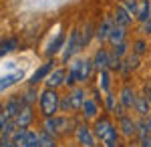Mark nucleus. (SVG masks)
<instances>
[{"label": "nucleus", "mask_w": 151, "mask_h": 147, "mask_svg": "<svg viewBox=\"0 0 151 147\" xmlns=\"http://www.w3.org/2000/svg\"><path fill=\"white\" fill-rule=\"evenodd\" d=\"M52 65H55V63H47V65H42V67L38 68V71H36L35 75H32V79H30V85H36L38 81H42V79H45V77H47L48 73H50Z\"/></svg>", "instance_id": "6ab92c4d"}, {"label": "nucleus", "mask_w": 151, "mask_h": 147, "mask_svg": "<svg viewBox=\"0 0 151 147\" xmlns=\"http://www.w3.org/2000/svg\"><path fill=\"white\" fill-rule=\"evenodd\" d=\"M91 68H93V63H91V61H77V63L70 67V71L77 75L79 81H87L91 77Z\"/></svg>", "instance_id": "39448f33"}, {"label": "nucleus", "mask_w": 151, "mask_h": 147, "mask_svg": "<svg viewBox=\"0 0 151 147\" xmlns=\"http://www.w3.org/2000/svg\"><path fill=\"white\" fill-rule=\"evenodd\" d=\"M137 127H139V137L151 135V123L147 121V119H141L139 123H137Z\"/></svg>", "instance_id": "bb28decb"}, {"label": "nucleus", "mask_w": 151, "mask_h": 147, "mask_svg": "<svg viewBox=\"0 0 151 147\" xmlns=\"http://www.w3.org/2000/svg\"><path fill=\"white\" fill-rule=\"evenodd\" d=\"M12 119H8V115L4 113V111H0V135H4V131H6V127L10 123Z\"/></svg>", "instance_id": "7c9ffc66"}, {"label": "nucleus", "mask_w": 151, "mask_h": 147, "mask_svg": "<svg viewBox=\"0 0 151 147\" xmlns=\"http://www.w3.org/2000/svg\"><path fill=\"white\" fill-rule=\"evenodd\" d=\"M141 147H151V135L141 137Z\"/></svg>", "instance_id": "4c0bfd02"}, {"label": "nucleus", "mask_w": 151, "mask_h": 147, "mask_svg": "<svg viewBox=\"0 0 151 147\" xmlns=\"http://www.w3.org/2000/svg\"><path fill=\"white\" fill-rule=\"evenodd\" d=\"M123 38H125V26L113 24V28H111V34H109V40L113 43V46L119 45V43H123Z\"/></svg>", "instance_id": "dca6fc26"}, {"label": "nucleus", "mask_w": 151, "mask_h": 147, "mask_svg": "<svg viewBox=\"0 0 151 147\" xmlns=\"http://www.w3.org/2000/svg\"><path fill=\"white\" fill-rule=\"evenodd\" d=\"M70 119L67 117H45V131H48L50 135H60L70 127Z\"/></svg>", "instance_id": "7ed1b4c3"}, {"label": "nucleus", "mask_w": 151, "mask_h": 147, "mask_svg": "<svg viewBox=\"0 0 151 147\" xmlns=\"http://www.w3.org/2000/svg\"><path fill=\"white\" fill-rule=\"evenodd\" d=\"M77 81H79V79H77V75H75L73 71H69V73H67V77H65V83H67L69 87H73V85H75Z\"/></svg>", "instance_id": "72a5a7b5"}, {"label": "nucleus", "mask_w": 151, "mask_h": 147, "mask_svg": "<svg viewBox=\"0 0 151 147\" xmlns=\"http://www.w3.org/2000/svg\"><path fill=\"white\" fill-rule=\"evenodd\" d=\"M149 12H151V4H149V0H141L139 2V6H137V18H139L141 22H145V20H149L151 16H149Z\"/></svg>", "instance_id": "f3484780"}, {"label": "nucleus", "mask_w": 151, "mask_h": 147, "mask_svg": "<svg viewBox=\"0 0 151 147\" xmlns=\"http://www.w3.org/2000/svg\"><path fill=\"white\" fill-rule=\"evenodd\" d=\"M147 99H149V103H151V89H149V93H147Z\"/></svg>", "instance_id": "a19ab883"}, {"label": "nucleus", "mask_w": 151, "mask_h": 147, "mask_svg": "<svg viewBox=\"0 0 151 147\" xmlns=\"http://www.w3.org/2000/svg\"><path fill=\"white\" fill-rule=\"evenodd\" d=\"M75 135H77V141H79L83 147H97V145H95L93 131H91L87 125H79V127L75 129Z\"/></svg>", "instance_id": "20e7f679"}, {"label": "nucleus", "mask_w": 151, "mask_h": 147, "mask_svg": "<svg viewBox=\"0 0 151 147\" xmlns=\"http://www.w3.org/2000/svg\"><path fill=\"white\" fill-rule=\"evenodd\" d=\"M123 6L129 10V14H137V6H139V4H137L135 0H123Z\"/></svg>", "instance_id": "2f4dec72"}, {"label": "nucleus", "mask_w": 151, "mask_h": 147, "mask_svg": "<svg viewBox=\"0 0 151 147\" xmlns=\"http://www.w3.org/2000/svg\"><path fill=\"white\" fill-rule=\"evenodd\" d=\"M70 97V105H73V109H83V105H85V91L83 89H73L69 93Z\"/></svg>", "instance_id": "f8f14e48"}, {"label": "nucleus", "mask_w": 151, "mask_h": 147, "mask_svg": "<svg viewBox=\"0 0 151 147\" xmlns=\"http://www.w3.org/2000/svg\"><path fill=\"white\" fill-rule=\"evenodd\" d=\"M65 77H67V73H65L63 68H57V71H52V75L47 77V85L50 87V89H57L58 85L65 83Z\"/></svg>", "instance_id": "1a4fd4ad"}, {"label": "nucleus", "mask_w": 151, "mask_h": 147, "mask_svg": "<svg viewBox=\"0 0 151 147\" xmlns=\"http://www.w3.org/2000/svg\"><path fill=\"white\" fill-rule=\"evenodd\" d=\"M131 22V14H129V10L121 4V6H117L115 10V24H119V26H127V24Z\"/></svg>", "instance_id": "ddd939ff"}, {"label": "nucleus", "mask_w": 151, "mask_h": 147, "mask_svg": "<svg viewBox=\"0 0 151 147\" xmlns=\"http://www.w3.org/2000/svg\"><path fill=\"white\" fill-rule=\"evenodd\" d=\"M24 77L22 71H16V73H12V75H6V77H0V91L2 89H8L10 85H14L16 81H20Z\"/></svg>", "instance_id": "2eb2a0df"}, {"label": "nucleus", "mask_w": 151, "mask_h": 147, "mask_svg": "<svg viewBox=\"0 0 151 147\" xmlns=\"http://www.w3.org/2000/svg\"><path fill=\"white\" fill-rule=\"evenodd\" d=\"M22 147H40V137H38V133L28 129V131H26V137H24Z\"/></svg>", "instance_id": "aec40b11"}, {"label": "nucleus", "mask_w": 151, "mask_h": 147, "mask_svg": "<svg viewBox=\"0 0 151 147\" xmlns=\"http://www.w3.org/2000/svg\"><path fill=\"white\" fill-rule=\"evenodd\" d=\"M30 121H32V111H30V107H28V105H24L22 109H20V113L16 115L14 123H16V127H26Z\"/></svg>", "instance_id": "9d476101"}, {"label": "nucleus", "mask_w": 151, "mask_h": 147, "mask_svg": "<svg viewBox=\"0 0 151 147\" xmlns=\"http://www.w3.org/2000/svg\"><path fill=\"white\" fill-rule=\"evenodd\" d=\"M99 87H101L105 93H109V73H107V68H103L101 75H99Z\"/></svg>", "instance_id": "cd10ccee"}, {"label": "nucleus", "mask_w": 151, "mask_h": 147, "mask_svg": "<svg viewBox=\"0 0 151 147\" xmlns=\"http://www.w3.org/2000/svg\"><path fill=\"white\" fill-rule=\"evenodd\" d=\"M58 109H60V95L48 87L47 91L40 93V113L45 117H55Z\"/></svg>", "instance_id": "f03ea898"}, {"label": "nucleus", "mask_w": 151, "mask_h": 147, "mask_svg": "<svg viewBox=\"0 0 151 147\" xmlns=\"http://www.w3.org/2000/svg\"><path fill=\"white\" fill-rule=\"evenodd\" d=\"M135 101H137V97H135V91L131 89L129 85H125L123 89H121V105L129 109V107H135Z\"/></svg>", "instance_id": "6e6552de"}, {"label": "nucleus", "mask_w": 151, "mask_h": 147, "mask_svg": "<svg viewBox=\"0 0 151 147\" xmlns=\"http://www.w3.org/2000/svg\"><path fill=\"white\" fill-rule=\"evenodd\" d=\"M109 61H111V53H107L105 48H99L97 55H95V67L99 68V71L109 68Z\"/></svg>", "instance_id": "9b49d317"}, {"label": "nucleus", "mask_w": 151, "mask_h": 147, "mask_svg": "<svg viewBox=\"0 0 151 147\" xmlns=\"http://www.w3.org/2000/svg\"><path fill=\"white\" fill-rule=\"evenodd\" d=\"M111 28H113L111 20H109V18H107V20H103V22H101V26L97 28V38H99V40H109Z\"/></svg>", "instance_id": "a211bd4d"}, {"label": "nucleus", "mask_w": 151, "mask_h": 147, "mask_svg": "<svg viewBox=\"0 0 151 147\" xmlns=\"http://www.w3.org/2000/svg\"><path fill=\"white\" fill-rule=\"evenodd\" d=\"M125 53H127V45H125V43H119V45L113 46V53H111V55H115L117 58H121Z\"/></svg>", "instance_id": "c756f323"}, {"label": "nucleus", "mask_w": 151, "mask_h": 147, "mask_svg": "<svg viewBox=\"0 0 151 147\" xmlns=\"http://www.w3.org/2000/svg\"><path fill=\"white\" fill-rule=\"evenodd\" d=\"M143 24H145V32H149V34H151V18H149V20H145Z\"/></svg>", "instance_id": "ea45409f"}, {"label": "nucleus", "mask_w": 151, "mask_h": 147, "mask_svg": "<svg viewBox=\"0 0 151 147\" xmlns=\"http://www.w3.org/2000/svg\"><path fill=\"white\" fill-rule=\"evenodd\" d=\"M24 107V103L22 99H16V97H12V99H8L6 101V105H4V113L8 115V119H16V115L20 113V109Z\"/></svg>", "instance_id": "0eeeda50"}, {"label": "nucleus", "mask_w": 151, "mask_h": 147, "mask_svg": "<svg viewBox=\"0 0 151 147\" xmlns=\"http://www.w3.org/2000/svg\"><path fill=\"white\" fill-rule=\"evenodd\" d=\"M16 46H18V40H16V38H6V40H2V43H0V57H2V55H8Z\"/></svg>", "instance_id": "4be33fe9"}, {"label": "nucleus", "mask_w": 151, "mask_h": 147, "mask_svg": "<svg viewBox=\"0 0 151 147\" xmlns=\"http://www.w3.org/2000/svg\"><path fill=\"white\" fill-rule=\"evenodd\" d=\"M83 115L87 117V119H93L95 115H97V103L93 99H87L85 105H83Z\"/></svg>", "instance_id": "412c9836"}, {"label": "nucleus", "mask_w": 151, "mask_h": 147, "mask_svg": "<svg viewBox=\"0 0 151 147\" xmlns=\"http://www.w3.org/2000/svg\"><path fill=\"white\" fill-rule=\"evenodd\" d=\"M0 147H16L10 135H0Z\"/></svg>", "instance_id": "473e14b6"}, {"label": "nucleus", "mask_w": 151, "mask_h": 147, "mask_svg": "<svg viewBox=\"0 0 151 147\" xmlns=\"http://www.w3.org/2000/svg\"><path fill=\"white\" fill-rule=\"evenodd\" d=\"M38 137H40V147H55V139L50 137L48 131H40Z\"/></svg>", "instance_id": "a878e982"}, {"label": "nucleus", "mask_w": 151, "mask_h": 147, "mask_svg": "<svg viewBox=\"0 0 151 147\" xmlns=\"http://www.w3.org/2000/svg\"><path fill=\"white\" fill-rule=\"evenodd\" d=\"M32 101H35V91L30 89V91H28V93H26V95H24L22 103H24V105H30V103H32Z\"/></svg>", "instance_id": "e433bc0d"}, {"label": "nucleus", "mask_w": 151, "mask_h": 147, "mask_svg": "<svg viewBox=\"0 0 151 147\" xmlns=\"http://www.w3.org/2000/svg\"><path fill=\"white\" fill-rule=\"evenodd\" d=\"M125 67H121L123 68V73H129V71H133V68H137V65H139V55H129L127 58H125V63H123Z\"/></svg>", "instance_id": "5701e85b"}, {"label": "nucleus", "mask_w": 151, "mask_h": 147, "mask_svg": "<svg viewBox=\"0 0 151 147\" xmlns=\"http://www.w3.org/2000/svg\"><path fill=\"white\" fill-rule=\"evenodd\" d=\"M113 105H115V101H113V95H111V93H107V107H109V109H113Z\"/></svg>", "instance_id": "58836bf2"}, {"label": "nucleus", "mask_w": 151, "mask_h": 147, "mask_svg": "<svg viewBox=\"0 0 151 147\" xmlns=\"http://www.w3.org/2000/svg\"><path fill=\"white\" fill-rule=\"evenodd\" d=\"M63 43H65V34H58L57 38L50 43V46L47 48V55H55V53H58L60 46H63Z\"/></svg>", "instance_id": "393cba45"}, {"label": "nucleus", "mask_w": 151, "mask_h": 147, "mask_svg": "<svg viewBox=\"0 0 151 147\" xmlns=\"http://www.w3.org/2000/svg\"><path fill=\"white\" fill-rule=\"evenodd\" d=\"M135 109H137V113H141L143 117L149 113V99H145V97H137V101H135Z\"/></svg>", "instance_id": "b1692460"}, {"label": "nucleus", "mask_w": 151, "mask_h": 147, "mask_svg": "<svg viewBox=\"0 0 151 147\" xmlns=\"http://www.w3.org/2000/svg\"><path fill=\"white\" fill-rule=\"evenodd\" d=\"M60 109H63V111H70V109H73V105H70V97H69V95H67V97H65V99L60 101Z\"/></svg>", "instance_id": "f704fd0d"}, {"label": "nucleus", "mask_w": 151, "mask_h": 147, "mask_svg": "<svg viewBox=\"0 0 151 147\" xmlns=\"http://www.w3.org/2000/svg\"><path fill=\"white\" fill-rule=\"evenodd\" d=\"M95 135L101 139L105 147H117V129L109 121V117H101L95 121Z\"/></svg>", "instance_id": "f257e3e1"}, {"label": "nucleus", "mask_w": 151, "mask_h": 147, "mask_svg": "<svg viewBox=\"0 0 151 147\" xmlns=\"http://www.w3.org/2000/svg\"><path fill=\"white\" fill-rule=\"evenodd\" d=\"M91 32H93V26L91 24H85V32L81 36V46L89 45V40H91Z\"/></svg>", "instance_id": "c85d7f7f"}, {"label": "nucleus", "mask_w": 151, "mask_h": 147, "mask_svg": "<svg viewBox=\"0 0 151 147\" xmlns=\"http://www.w3.org/2000/svg\"><path fill=\"white\" fill-rule=\"evenodd\" d=\"M81 48V32L79 30H73L70 32V38H69V45L65 46V55H63V61H69L77 50Z\"/></svg>", "instance_id": "423d86ee"}, {"label": "nucleus", "mask_w": 151, "mask_h": 147, "mask_svg": "<svg viewBox=\"0 0 151 147\" xmlns=\"http://www.w3.org/2000/svg\"><path fill=\"white\" fill-rule=\"evenodd\" d=\"M145 48H147L145 43H143V40H137V43H135V55H143V53H145Z\"/></svg>", "instance_id": "c9c22d12"}, {"label": "nucleus", "mask_w": 151, "mask_h": 147, "mask_svg": "<svg viewBox=\"0 0 151 147\" xmlns=\"http://www.w3.org/2000/svg\"><path fill=\"white\" fill-rule=\"evenodd\" d=\"M119 127H121V133L125 137H131L137 131V129H135L137 123H133V119H129V117H121V119H119Z\"/></svg>", "instance_id": "4468645a"}]
</instances>
